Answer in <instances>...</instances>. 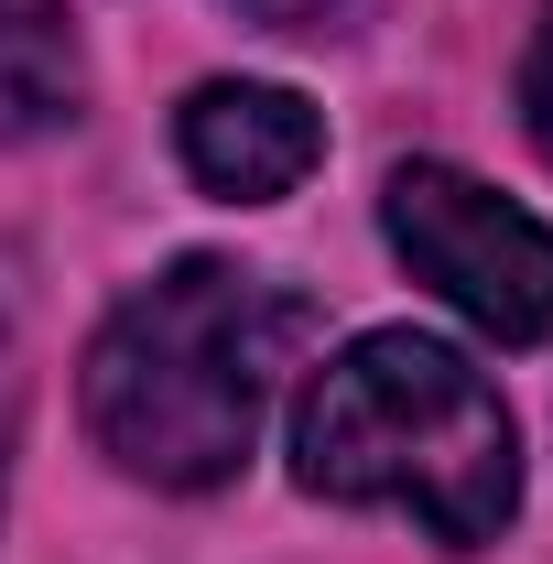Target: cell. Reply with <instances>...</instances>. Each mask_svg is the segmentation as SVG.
<instances>
[{
	"label": "cell",
	"mask_w": 553,
	"mask_h": 564,
	"mask_svg": "<svg viewBox=\"0 0 553 564\" xmlns=\"http://www.w3.org/2000/svg\"><path fill=\"white\" fill-rule=\"evenodd\" d=\"M315 337V304L293 282L250 272V261H174L163 282H141L131 304L98 326L87 348V434L120 478H152V489H228L261 445V413H272L282 369Z\"/></svg>",
	"instance_id": "6da1fadb"
},
{
	"label": "cell",
	"mask_w": 553,
	"mask_h": 564,
	"mask_svg": "<svg viewBox=\"0 0 553 564\" xmlns=\"http://www.w3.org/2000/svg\"><path fill=\"white\" fill-rule=\"evenodd\" d=\"M293 478L315 499L413 510L445 554H478L521 510V434L510 402L467 348L380 326L337 348L293 402Z\"/></svg>",
	"instance_id": "7a4b0ae2"
},
{
	"label": "cell",
	"mask_w": 553,
	"mask_h": 564,
	"mask_svg": "<svg viewBox=\"0 0 553 564\" xmlns=\"http://www.w3.org/2000/svg\"><path fill=\"white\" fill-rule=\"evenodd\" d=\"M380 228L413 261V282H434L499 348H543L553 337V228L532 207H510L499 185L456 174V163H402L380 185Z\"/></svg>",
	"instance_id": "3957f363"
},
{
	"label": "cell",
	"mask_w": 553,
	"mask_h": 564,
	"mask_svg": "<svg viewBox=\"0 0 553 564\" xmlns=\"http://www.w3.org/2000/svg\"><path fill=\"white\" fill-rule=\"evenodd\" d=\"M174 152L185 174L228 196V207H272L293 196L315 163H326V120L304 87H272V76H207L185 109H174Z\"/></svg>",
	"instance_id": "277c9868"
},
{
	"label": "cell",
	"mask_w": 553,
	"mask_h": 564,
	"mask_svg": "<svg viewBox=\"0 0 553 564\" xmlns=\"http://www.w3.org/2000/svg\"><path fill=\"white\" fill-rule=\"evenodd\" d=\"M87 109V55H76L66 0H0V141H55Z\"/></svg>",
	"instance_id": "5b68a950"
},
{
	"label": "cell",
	"mask_w": 553,
	"mask_h": 564,
	"mask_svg": "<svg viewBox=\"0 0 553 564\" xmlns=\"http://www.w3.org/2000/svg\"><path fill=\"white\" fill-rule=\"evenodd\" d=\"M22 402H33V348H22V261L0 250V499H11V456H22Z\"/></svg>",
	"instance_id": "8992f818"
},
{
	"label": "cell",
	"mask_w": 553,
	"mask_h": 564,
	"mask_svg": "<svg viewBox=\"0 0 553 564\" xmlns=\"http://www.w3.org/2000/svg\"><path fill=\"white\" fill-rule=\"evenodd\" d=\"M521 131L553 163V0H543V22H532V44H521Z\"/></svg>",
	"instance_id": "52a82bcc"
},
{
	"label": "cell",
	"mask_w": 553,
	"mask_h": 564,
	"mask_svg": "<svg viewBox=\"0 0 553 564\" xmlns=\"http://www.w3.org/2000/svg\"><path fill=\"white\" fill-rule=\"evenodd\" d=\"M239 22H272V33H326V11H347V0H228Z\"/></svg>",
	"instance_id": "ba28073f"
}]
</instances>
